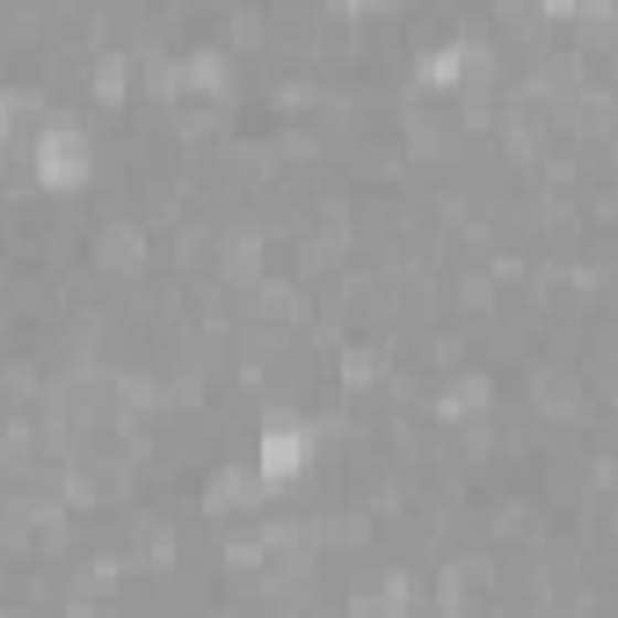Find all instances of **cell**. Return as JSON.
Listing matches in <instances>:
<instances>
[{
	"label": "cell",
	"mask_w": 618,
	"mask_h": 618,
	"mask_svg": "<svg viewBox=\"0 0 618 618\" xmlns=\"http://www.w3.org/2000/svg\"><path fill=\"white\" fill-rule=\"evenodd\" d=\"M36 175L44 182H81L88 175V139H81V124H44L36 131Z\"/></svg>",
	"instance_id": "cell-1"
},
{
	"label": "cell",
	"mask_w": 618,
	"mask_h": 618,
	"mask_svg": "<svg viewBox=\"0 0 618 618\" xmlns=\"http://www.w3.org/2000/svg\"><path fill=\"white\" fill-rule=\"evenodd\" d=\"M313 451V429H269L263 437V473H299Z\"/></svg>",
	"instance_id": "cell-2"
},
{
	"label": "cell",
	"mask_w": 618,
	"mask_h": 618,
	"mask_svg": "<svg viewBox=\"0 0 618 618\" xmlns=\"http://www.w3.org/2000/svg\"><path fill=\"white\" fill-rule=\"evenodd\" d=\"M480 407H488V379H459L444 393V415H480Z\"/></svg>",
	"instance_id": "cell-3"
}]
</instances>
